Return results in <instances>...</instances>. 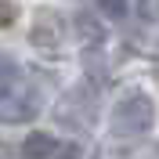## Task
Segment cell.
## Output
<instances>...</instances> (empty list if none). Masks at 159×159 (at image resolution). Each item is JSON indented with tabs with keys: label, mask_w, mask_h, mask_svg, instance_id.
Masks as SVG:
<instances>
[{
	"label": "cell",
	"mask_w": 159,
	"mask_h": 159,
	"mask_svg": "<svg viewBox=\"0 0 159 159\" xmlns=\"http://www.w3.org/2000/svg\"><path fill=\"white\" fill-rule=\"evenodd\" d=\"M152 119H156L152 98L148 94H130L112 109V134L116 138H138L152 127Z\"/></svg>",
	"instance_id": "obj_1"
},
{
	"label": "cell",
	"mask_w": 159,
	"mask_h": 159,
	"mask_svg": "<svg viewBox=\"0 0 159 159\" xmlns=\"http://www.w3.org/2000/svg\"><path fill=\"white\" fill-rule=\"evenodd\" d=\"M15 15H18V11L11 7L7 0H0V25H11V22H15Z\"/></svg>",
	"instance_id": "obj_9"
},
{
	"label": "cell",
	"mask_w": 159,
	"mask_h": 159,
	"mask_svg": "<svg viewBox=\"0 0 159 159\" xmlns=\"http://www.w3.org/2000/svg\"><path fill=\"white\" fill-rule=\"evenodd\" d=\"M65 152L69 148L61 141H54L51 134H43V130H36L22 141V159H65Z\"/></svg>",
	"instance_id": "obj_4"
},
{
	"label": "cell",
	"mask_w": 159,
	"mask_h": 159,
	"mask_svg": "<svg viewBox=\"0 0 159 159\" xmlns=\"http://www.w3.org/2000/svg\"><path fill=\"white\" fill-rule=\"evenodd\" d=\"M101 15H109V18H123L127 15V0H98Z\"/></svg>",
	"instance_id": "obj_7"
},
{
	"label": "cell",
	"mask_w": 159,
	"mask_h": 159,
	"mask_svg": "<svg viewBox=\"0 0 159 159\" xmlns=\"http://www.w3.org/2000/svg\"><path fill=\"white\" fill-rule=\"evenodd\" d=\"M65 36V18L54 7H40L36 22H33V43L36 47H58Z\"/></svg>",
	"instance_id": "obj_2"
},
{
	"label": "cell",
	"mask_w": 159,
	"mask_h": 159,
	"mask_svg": "<svg viewBox=\"0 0 159 159\" xmlns=\"http://www.w3.org/2000/svg\"><path fill=\"white\" fill-rule=\"evenodd\" d=\"M40 109V98L33 94H4L0 98V123H25Z\"/></svg>",
	"instance_id": "obj_3"
},
{
	"label": "cell",
	"mask_w": 159,
	"mask_h": 159,
	"mask_svg": "<svg viewBox=\"0 0 159 159\" xmlns=\"http://www.w3.org/2000/svg\"><path fill=\"white\" fill-rule=\"evenodd\" d=\"M76 25H80V33H83V40H90V43H101V40H105V29H101V22H94L90 15H80V18H76Z\"/></svg>",
	"instance_id": "obj_6"
},
{
	"label": "cell",
	"mask_w": 159,
	"mask_h": 159,
	"mask_svg": "<svg viewBox=\"0 0 159 159\" xmlns=\"http://www.w3.org/2000/svg\"><path fill=\"white\" fill-rule=\"evenodd\" d=\"M138 15H141L145 22H156V18H159V0H141Z\"/></svg>",
	"instance_id": "obj_8"
},
{
	"label": "cell",
	"mask_w": 159,
	"mask_h": 159,
	"mask_svg": "<svg viewBox=\"0 0 159 159\" xmlns=\"http://www.w3.org/2000/svg\"><path fill=\"white\" fill-rule=\"evenodd\" d=\"M18 80H22L18 61L11 58V54H0V98H4V94H15Z\"/></svg>",
	"instance_id": "obj_5"
}]
</instances>
